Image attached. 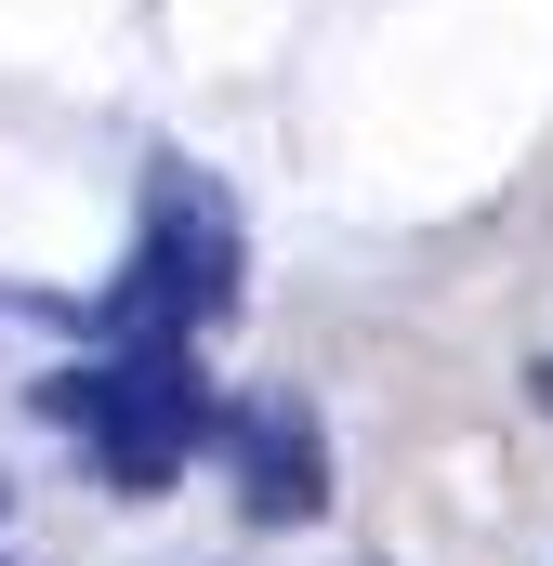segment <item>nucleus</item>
Returning a JSON list of instances; mask_svg holds the SVG:
<instances>
[{
  "label": "nucleus",
  "instance_id": "nucleus-3",
  "mask_svg": "<svg viewBox=\"0 0 553 566\" xmlns=\"http://www.w3.org/2000/svg\"><path fill=\"white\" fill-rule=\"evenodd\" d=\"M225 461H238V501L264 527H303L330 501V434H316V409H290V396H238L225 409Z\"/></svg>",
  "mask_w": 553,
  "mask_h": 566
},
{
  "label": "nucleus",
  "instance_id": "nucleus-1",
  "mask_svg": "<svg viewBox=\"0 0 553 566\" xmlns=\"http://www.w3.org/2000/svg\"><path fill=\"white\" fill-rule=\"evenodd\" d=\"M53 422L93 434L119 488H158L198 434H225V409H211V382H198L185 329H145L133 356H106V369H66V382H53Z\"/></svg>",
  "mask_w": 553,
  "mask_h": 566
},
{
  "label": "nucleus",
  "instance_id": "nucleus-2",
  "mask_svg": "<svg viewBox=\"0 0 553 566\" xmlns=\"http://www.w3.org/2000/svg\"><path fill=\"white\" fill-rule=\"evenodd\" d=\"M238 303V211H225V185L198 171V158H158V185H145V238L133 264H119V329H198V316H225Z\"/></svg>",
  "mask_w": 553,
  "mask_h": 566
},
{
  "label": "nucleus",
  "instance_id": "nucleus-4",
  "mask_svg": "<svg viewBox=\"0 0 553 566\" xmlns=\"http://www.w3.org/2000/svg\"><path fill=\"white\" fill-rule=\"evenodd\" d=\"M541 409H553V369H541Z\"/></svg>",
  "mask_w": 553,
  "mask_h": 566
}]
</instances>
